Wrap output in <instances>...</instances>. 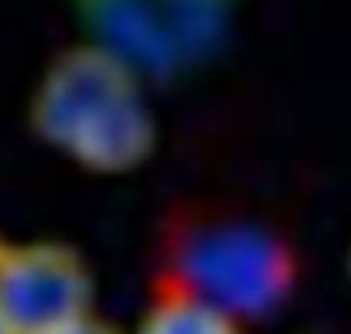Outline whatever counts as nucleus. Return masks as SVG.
<instances>
[{"mask_svg":"<svg viewBox=\"0 0 351 334\" xmlns=\"http://www.w3.org/2000/svg\"><path fill=\"white\" fill-rule=\"evenodd\" d=\"M89 314L93 273L72 246L0 235V334H58Z\"/></svg>","mask_w":351,"mask_h":334,"instance_id":"20e7f679","label":"nucleus"},{"mask_svg":"<svg viewBox=\"0 0 351 334\" xmlns=\"http://www.w3.org/2000/svg\"><path fill=\"white\" fill-rule=\"evenodd\" d=\"M133 334H245V324L174 287H164L136 321Z\"/></svg>","mask_w":351,"mask_h":334,"instance_id":"39448f33","label":"nucleus"},{"mask_svg":"<svg viewBox=\"0 0 351 334\" xmlns=\"http://www.w3.org/2000/svg\"><path fill=\"white\" fill-rule=\"evenodd\" d=\"M348 276H351V252H348Z\"/></svg>","mask_w":351,"mask_h":334,"instance_id":"0eeeda50","label":"nucleus"},{"mask_svg":"<svg viewBox=\"0 0 351 334\" xmlns=\"http://www.w3.org/2000/svg\"><path fill=\"white\" fill-rule=\"evenodd\" d=\"M58 334H119L113 324H106V321H99L96 314H89V318H82V321H75V324H69L65 331Z\"/></svg>","mask_w":351,"mask_h":334,"instance_id":"423d86ee","label":"nucleus"},{"mask_svg":"<svg viewBox=\"0 0 351 334\" xmlns=\"http://www.w3.org/2000/svg\"><path fill=\"white\" fill-rule=\"evenodd\" d=\"M167 283L239 324L273 318L297 287V252L269 225L202 215L167 239Z\"/></svg>","mask_w":351,"mask_h":334,"instance_id":"f03ea898","label":"nucleus"},{"mask_svg":"<svg viewBox=\"0 0 351 334\" xmlns=\"http://www.w3.org/2000/svg\"><path fill=\"white\" fill-rule=\"evenodd\" d=\"M143 79L113 48L75 45L45 69L34 89V133L86 171L126 174L150 157L157 140Z\"/></svg>","mask_w":351,"mask_h":334,"instance_id":"f257e3e1","label":"nucleus"},{"mask_svg":"<svg viewBox=\"0 0 351 334\" xmlns=\"http://www.w3.org/2000/svg\"><path fill=\"white\" fill-rule=\"evenodd\" d=\"M232 0H82L96 41L143 75L174 72L215 48Z\"/></svg>","mask_w":351,"mask_h":334,"instance_id":"7ed1b4c3","label":"nucleus"}]
</instances>
